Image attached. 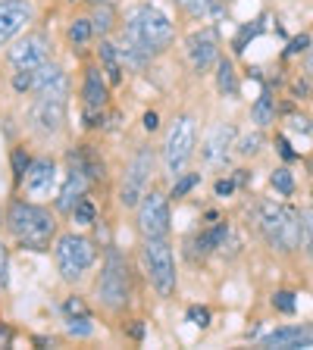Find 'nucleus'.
<instances>
[{
	"mask_svg": "<svg viewBox=\"0 0 313 350\" xmlns=\"http://www.w3.org/2000/svg\"><path fill=\"white\" fill-rule=\"evenodd\" d=\"M197 185H201V172H182L173 182V188H169V197H173V200H182V197H188Z\"/></svg>",
	"mask_w": 313,
	"mask_h": 350,
	"instance_id": "473e14b6",
	"label": "nucleus"
},
{
	"mask_svg": "<svg viewBox=\"0 0 313 350\" xmlns=\"http://www.w3.org/2000/svg\"><path fill=\"white\" fill-rule=\"evenodd\" d=\"M257 232L276 254H295L301 247V210L292 204L260 200L257 204Z\"/></svg>",
	"mask_w": 313,
	"mask_h": 350,
	"instance_id": "f03ea898",
	"label": "nucleus"
},
{
	"mask_svg": "<svg viewBox=\"0 0 313 350\" xmlns=\"http://www.w3.org/2000/svg\"><path fill=\"white\" fill-rule=\"evenodd\" d=\"M125 335H129L132 341H145V322L132 319V325H125Z\"/></svg>",
	"mask_w": 313,
	"mask_h": 350,
	"instance_id": "a18cd8bd",
	"label": "nucleus"
},
{
	"mask_svg": "<svg viewBox=\"0 0 313 350\" xmlns=\"http://www.w3.org/2000/svg\"><path fill=\"white\" fill-rule=\"evenodd\" d=\"M276 150H279V157H282L285 163H295L301 157L298 150H292V141L285 138V135H276Z\"/></svg>",
	"mask_w": 313,
	"mask_h": 350,
	"instance_id": "37998d69",
	"label": "nucleus"
},
{
	"mask_svg": "<svg viewBox=\"0 0 313 350\" xmlns=\"http://www.w3.org/2000/svg\"><path fill=\"white\" fill-rule=\"evenodd\" d=\"M235 188H238V178H219L216 185H213V197H219V200H226V197H232L235 194Z\"/></svg>",
	"mask_w": 313,
	"mask_h": 350,
	"instance_id": "79ce46f5",
	"label": "nucleus"
},
{
	"mask_svg": "<svg viewBox=\"0 0 313 350\" xmlns=\"http://www.w3.org/2000/svg\"><path fill=\"white\" fill-rule=\"evenodd\" d=\"M47 59H51V35L41 29L22 31V35L7 47L10 69H29V72H35V69H41Z\"/></svg>",
	"mask_w": 313,
	"mask_h": 350,
	"instance_id": "9d476101",
	"label": "nucleus"
},
{
	"mask_svg": "<svg viewBox=\"0 0 313 350\" xmlns=\"http://www.w3.org/2000/svg\"><path fill=\"white\" fill-rule=\"evenodd\" d=\"M10 88H13V94H19V97L32 94V91H35V72H29V69H13Z\"/></svg>",
	"mask_w": 313,
	"mask_h": 350,
	"instance_id": "f704fd0d",
	"label": "nucleus"
},
{
	"mask_svg": "<svg viewBox=\"0 0 313 350\" xmlns=\"http://www.w3.org/2000/svg\"><path fill=\"white\" fill-rule=\"evenodd\" d=\"M260 22H263V19H260ZM260 22H254V25H241V31L235 35V41H232V51H235V53H241V51H245V44L254 41V38L260 35V31H263Z\"/></svg>",
	"mask_w": 313,
	"mask_h": 350,
	"instance_id": "58836bf2",
	"label": "nucleus"
},
{
	"mask_svg": "<svg viewBox=\"0 0 313 350\" xmlns=\"http://www.w3.org/2000/svg\"><path fill=\"white\" fill-rule=\"evenodd\" d=\"M141 125H145V131H157V129H160V116L151 109V113H145V122H141Z\"/></svg>",
	"mask_w": 313,
	"mask_h": 350,
	"instance_id": "49530a36",
	"label": "nucleus"
},
{
	"mask_svg": "<svg viewBox=\"0 0 313 350\" xmlns=\"http://www.w3.org/2000/svg\"><path fill=\"white\" fill-rule=\"evenodd\" d=\"M66 160L75 163V166H82L91 178H95V182H101L103 175H107L103 172V157H101V150H97L95 144H75L73 150L66 153Z\"/></svg>",
	"mask_w": 313,
	"mask_h": 350,
	"instance_id": "412c9836",
	"label": "nucleus"
},
{
	"mask_svg": "<svg viewBox=\"0 0 313 350\" xmlns=\"http://www.w3.org/2000/svg\"><path fill=\"white\" fill-rule=\"evenodd\" d=\"M273 310L282 316H292L298 310V300H295V291H276L273 294Z\"/></svg>",
	"mask_w": 313,
	"mask_h": 350,
	"instance_id": "4c0bfd02",
	"label": "nucleus"
},
{
	"mask_svg": "<svg viewBox=\"0 0 313 350\" xmlns=\"http://www.w3.org/2000/svg\"><path fill=\"white\" fill-rule=\"evenodd\" d=\"M91 22H95V35L97 38H110L113 29H116V10L110 3H95L91 10Z\"/></svg>",
	"mask_w": 313,
	"mask_h": 350,
	"instance_id": "bb28decb",
	"label": "nucleus"
},
{
	"mask_svg": "<svg viewBox=\"0 0 313 350\" xmlns=\"http://www.w3.org/2000/svg\"><path fill=\"white\" fill-rule=\"evenodd\" d=\"M195 147H197V122L191 113H179L169 122L166 135H163V147H160V160H163V172L169 182H175L182 172H188V163L195 160Z\"/></svg>",
	"mask_w": 313,
	"mask_h": 350,
	"instance_id": "423d86ee",
	"label": "nucleus"
},
{
	"mask_svg": "<svg viewBox=\"0 0 313 350\" xmlns=\"http://www.w3.org/2000/svg\"><path fill=\"white\" fill-rule=\"evenodd\" d=\"M32 160H35V157L25 150V144H16L13 150H10V166H13V185H16V191H19L22 178H25V172H29Z\"/></svg>",
	"mask_w": 313,
	"mask_h": 350,
	"instance_id": "cd10ccee",
	"label": "nucleus"
},
{
	"mask_svg": "<svg viewBox=\"0 0 313 350\" xmlns=\"http://www.w3.org/2000/svg\"><path fill=\"white\" fill-rule=\"evenodd\" d=\"M57 188H60V163L53 160L51 153L35 157L29 172H25V178H22V185H19V194L44 204V200L57 197Z\"/></svg>",
	"mask_w": 313,
	"mask_h": 350,
	"instance_id": "9b49d317",
	"label": "nucleus"
},
{
	"mask_svg": "<svg viewBox=\"0 0 313 350\" xmlns=\"http://www.w3.org/2000/svg\"><path fill=\"white\" fill-rule=\"evenodd\" d=\"M141 266L157 297H173L179 288V272H175V254L169 238H141Z\"/></svg>",
	"mask_w": 313,
	"mask_h": 350,
	"instance_id": "0eeeda50",
	"label": "nucleus"
},
{
	"mask_svg": "<svg viewBox=\"0 0 313 350\" xmlns=\"http://www.w3.org/2000/svg\"><path fill=\"white\" fill-rule=\"evenodd\" d=\"M304 75L313 81V44L307 47V57H304Z\"/></svg>",
	"mask_w": 313,
	"mask_h": 350,
	"instance_id": "de8ad7c7",
	"label": "nucleus"
},
{
	"mask_svg": "<svg viewBox=\"0 0 313 350\" xmlns=\"http://www.w3.org/2000/svg\"><path fill=\"white\" fill-rule=\"evenodd\" d=\"M251 122H254L257 129H266V125L276 122V97H273L270 88H263L260 97H257L254 107H251Z\"/></svg>",
	"mask_w": 313,
	"mask_h": 350,
	"instance_id": "393cba45",
	"label": "nucleus"
},
{
	"mask_svg": "<svg viewBox=\"0 0 313 350\" xmlns=\"http://www.w3.org/2000/svg\"><path fill=\"white\" fill-rule=\"evenodd\" d=\"M69 219H73L75 226H95L97 222V204L91 200V197H82L79 204H75V210L69 213Z\"/></svg>",
	"mask_w": 313,
	"mask_h": 350,
	"instance_id": "7c9ffc66",
	"label": "nucleus"
},
{
	"mask_svg": "<svg viewBox=\"0 0 313 350\" xmlns=\"http://www.w3.org/2000/svg\"><path fill=\"white\" fill-rule=\"evenodd\" d=\"M110 81L103 75L101 63H88L82 69V88H79V97H82V109H91V113H103L110 107Z\"/></svg>",
	"mask_w": 313,
	"mask_h": 350,
	"instance_id": "f3484780",
	"label": "nucleus"
},
{
	"mask_svg": "<svg viewBox=\"0 0 313 350\" xmlns=\"http://www.w3.org/2000/svg\"><path fill=\"white\" fill-rule=\"evenodd\" d=\"M185 57H188V66L195 69L197 75H204V72H210V69H216V63H219V35H216V29H197V31H191L188 38H185Z\"/></svg>",
	"mask_w": 313,
	"mask_h": 350,
	"instance_id": "4468645a",
	"label": "nucleus"
},
{
	"mask_svg": "<svg viewBox=\"0 0 313 350\" xmlns=\"http://www.w3.org/2000/svg\"><path fill=\"white\" fill-rule=\"evenodd\" d=\"M91 185H95V178L82 166L69 163V169L63 172V182H60V188H57V197H53V210H57L60 216H69L82 197H88Z\"/></svg>",
	"mask_w": 313,
	"mask_h": 350,
	"instance_id": "dca6fc26",
	"label": "nucleus"
},
{
	"mask_svg": "<svg viewBox=\"0 0 313 350\" xmlns=\"http://www.w3.org/2000/svg\"><path fill=\"white\" fill-rule=\"evenodd\" d=\"M51 254H53V266H57L60 278H63L66 284H79L88 278V272L95 269L101 250H97V241L88 238V234L60 232Z\"/></svg>",
	"mask_w": 313,
	"mask_h": 350,
	"instance_id": "20e7f679",
	"label": "nucleus"
},
{
	"mask_svg": "<svg viewBox=\"0 0 313 350\" xmlns=\"http://www.w3.org/2000/svg\"><path fill=\"white\" fill-rule=\"evenodd\" d=\"M10 284V247L7 241H0V291Z\"/></svg>",
	"mask_w": 313,
	"mask_h": 350,
	"instance_id": "a19ab883",
	"label": "nucleus"
},
{
	"mask_svg": "<svg viewBox=\"0 0 313 350\" xmlns=\"http://www.w3.org/2000/svg\"><path fill=\"white\" fill-rule=\"evenodd\" d=\"M238 141V129L232 122H216L207 129V135L201 138V163L207 169H226L229 153L235 150Z\"/></svg>",
	"mask_w": 313,
	"mask_h": 350,
	"instance_id": "ddd939ff",
	"label": "nucleus"
},
{
	"mask_svg": "<svg viewBox=\"0 0 313 350\" xmlns=\"http://www.w3.org/2000/svg\"><path fill=\"white\" fill-rule=\"evenodd\" d=\"M310 35H298V38H292V41H288V57H295V53H307V47H310Z\"/></svg>",
	"mask_w": 313,
	"mask_h": 350,
	"instance_id": "c03bdc74",
	"label": "nucleus"
},
{
	"mask_svg": "<svg viewBox=\"0 0 313 350\" xmlns=\"http://www.w3.org/2000/svg\"><path fill=\"white\" fill-rule=\"evenodd\" d=\"M95 297L107 313H123L132 304V266L116 247L103 250L101 275L95 282Z\"/></svg>",
	"mask_w": 313,
	"mask_h": 350,
	"instance_id": "39448f33",
	"label": "nucleus"
},
{
	"mask_svg": "<svg viewBox=\"0 0 313 350\" xmlns=\"http://www.w3.org/2000/svg\"><path fill=\"white\" fill-rule=\"evenodd\" d=\"M169 200L173 197L160 188H151L141 197V204L135 206V228L141 238H169V228H173Z\"/></svg>",
	"mask_w": 313,
	"mask_h": 350,
	"instance_id": "1a4fd4ad",
	"label": "nucleus"
},
{
	"mask_svg": "<svg viewBox=\"0 0 313 350\" xmlns=\"http://www.w3.org/2000/svg\"><path fill=\"white\" fill-rule=\"evenodd\" d=\"M35 97H53V100H69L73 97V79L60 63L47 59L41 69H35Z\"/></svg>",
	"mask_w": 313,
	"mask_h": 350,
	"instance_id": "a211bd4d",
	"label": "nucleus"
},
{
	"mask_svg": "<svg viewBox=\"0 0 313 350\" xmlns=\"http://www.w3.org/2000/svg\"><path fill=\"white\" fill-rule=\"evenodd\" d=\"M123 31L132 38V41H138L147 53H153V57L166 53L175 41V25L169 22V16L163 13V10H157L153 3H138V7H132L129 13H125Z\"/></svg>",
	"mask_w": 313,
	"mask_h": 350,
	"instance_id": "7ed1b4c3",
	"label": "nucleus"
},
{
	"mask_svg": "<svg viewBox=\"0 0 313 350\" xmlns=\"http://www.w3.org/2000/svg\"><path fill=\"white\" fill-rule=\"evenodd\" d=\"M119 53H123V63L125 69H132V72H145L147 66L153 63V53H147L145 47H141L138 41H132L125 31H119Z\"/></svg>",
	"mask_w": 313,
	"mask_h": 350,
	"instance_id": "4be33fe9",
	"label": "nucleus"
},
{
	"mask_svg": "<svg viewBox=\"0 0 313 350\" xmlns=\"http://www.w3.org/2000/svg\"><path fill=\"white\" fill-rule=\"evenodd\" d=\"M0 228H7V206H0Z\"/></svg>",
	"mask_w": 313,
	"mask_h": 350,
	"instance_id": "09e8293b",
	"label": "nucleus"
},
{
	"mask_svg": "<svg viewBox=\"0 0 313 350\" xmlns=\"http://www.w3.org/2000/svg\"><path fill=\"white\" fill-rule=\"evenodd\" d=\"M153 172H157V153H153V147L138 144L135 153L129 157V163H125L123 182H119V191H116L123 210H135V206L141 204V197L153 188L151 185Z\"/></svg>",
	"mask_w": 313,
	"mask_h": 350,
	"instance_id": "6e6552de",
	"label": "nucleus"
},
{
	"mask_svg": "<svg viewBox=\"0 0 313 350\" xmlns=\"http://www.w3.org/2000/svg\"><path fill=\"white\" fill-rule=\"evenodd\" d=\"M95 22L91 16H73L69 25H66V41L73 44V47H88V44L95 41Z\"/></svg>",
	"mask_w": 313,
	"mask_h": 350,
	"instance_id": "a878e982",
	"label": "nucleus"
},
{
	"mask_svg": "<svg viewBox=\"0 0 313 350\" xmlns=\"http://www.w3.org/2000/svg\"><path fill=\"white\" fill-rule=\"evenodd\" d=\"M66 109L69 100H53V97H35L29 107V129L38 138H57L66 129Z\"/></svg>",
	"mask_w": 313,
	"mask_h": 350,
	"instance_id": "f8f14e48",
	"label": "nucleus"
},
{
	"mask_svg": "<svg viewBox=\"0 0 313 350\" xmlns=\"http://www.w3.org/2000/svg\"><path fill=\"white\" fill-rule=\"evenodd\" d=\"M216 91L223 97H238V91H241V85H238V72H235V63H232V57H219V63H216Z\"/></svg>",
	"mask_w": 313,
	"mask_h": 350,
	"instance_id": "5701e85b",
	"label": "nucleus"
},
{
	"mask_svg": "<svg viewBox=\"0 0 313 350\" xmlns=\"http://www.w3.org/2000/svg\"><path fill=\"white\" fill-rule=\"evenodd\" d=\"M173 3L191 19H213V16L223 13L229 0H173Z\"/></svg>",
	"mask_w": 313,
	"mask_h": 350,
	"instance_id": "b1692460",
	"label": "nucleus"
},
{
	"mask_svg": "<svg viewBox=\"0 0 313 350\" xmlns=\"http://www.w3.org/2000/svg\"><path fill=\"white\" fill-rule=\"evenodd\" d=\"M60 310H63V319H69V316H91V306H88L85 297H79V294H69Z\"/></svg>",
	"mask_w": 313,
	"mask_h": 350,
	"instance_id": "e433bc0d",
	"label": "nucleus"
},
{
	"mask_svg": "<svg viewBox=\"0 0 313 350\" xmlns=\"http://www.w3.org/2000/svg\"><path fill=\"white\" fill-rule=\"evenodd\" d=\"M185 322H191V325H195V328H210V322H213V313H210V306L191 304L188 310H185Z\"/></svg>",
	"mask_w": 313,
	"mask_h": 350,
	"instance_id": "c9c22d12",
	"label": "nucleus"
},
{
	"mask_svg": "<svg viewBox=\"0 0 313 350\" xmlns=\"http://www.w3.org/2000/svg\"><path fill=\"white\" fill-rule=\"evenodd\" d=\"M270 185H273V191H276L279 197H295V175H292V169L288 166H276L270 172Z\"/></svg>",
	"mask_w": 313,
	"mask_h": 350,
	"instance_id": "c85d7f7f",
	"label": "nucleus"
},
{
	"mask_svg": "<svg viewBox=\"0 0 313 350\" xmlns=\"http://www.w3.org/2000/svg\"><path fill=\"white\" fill-rule=\"evenodd\" d=\"M285 129H288V131H301V135H310V131H313V119L304 116V113H292V116H288V122H285Z\"/></svg>",
	"mask_w": 313,
	"mask_h": 350,
	"instance_id": "ea45409f",
	"label": "nucleus"
},
{
	"mask_svg": "<svg viewBox=\"0 0 313 350\" xmlns=\"http://www.w3.org/2000/svg\"><path fill=\"white\" fill-rule=\"evenodd\" d=\"M301 250L307 260H313V206L301 210Z\"/></svg>",
	"mask_w": 313,
	"mask_h": 350,
	"instance_id": "2f4dec72",
	"label": "nucleus"
},
{
	"mask_svg": "<svg viewBox=\"0 0 313 350\" xmlns=\"http://www.w3.org/2000/svg\"><path fill=\"white\" fill-rule=\"evenodd\" d=\"M35 22L32 0H0V47H10Z\"/></svg>",
	"mask_w": 313,
	"mask_h": 350,
	"instance_id": "2eb2a0df",
	"label": "nucleus"
},
{
	"mask_svg": "<svg viewBox=\"0 0 313 350\" xmlns=\"http://www.w3.org/2000/svg\"><path fill=\"white\" fill-rule=\"evenodd\" d=\"M97 63H101L103 75L113 88L123 85L125 79V63H123V53H119V44L113 38H97Z\"/></svg>",
	"mask_w": 313,
	"mask_h": 350,
	"instance_id": "aec40b11",
	"label": "nucleus"
},
{
	"mask_svg": "<svg viewBox=\"0 0 313 350\" xmlns=\"http://www.w3.org/2000/svg\"><path fill=\"white\" fill-rule=\"evenodd\" d=\"M66 335L75 338V341H85V338H95V322H91V316H69V319L63 322Z\"/></svg>",
	"mask_w": 313,
	"mask_h": 350,
	"instance_id": "c756f323",
	"label": "nucleus"
},
{
	"mask_svg": "<svg viewBox=\"0 0 313 350\" xmlns=\"http://www.w3.org/2000/svg\"><path fill=\"white\" fill-rule=\"evenodd\" d=\"M260 150H263V135H260V129H257L254 135H245V138L235 141V153H238V157H245V160L257 157Z\"/></svg>",
	"mask_w": 313,
	"mask_h": 350,
	"instance_id": "72a5a7b5",
	"label": "nucleus"
},
{
	"mask_svg": "<svg viewBox=\"0 0 313 350\" xmlns=\"http://www.w3.org/2000/svg\"><path fill=\"white\" fill-rule=\"evenodd\" d=\"M260 347H279V350L313 347V328L310 325H282L276 332H270V335H263Z\"/></svg>",
	"mask_w": 313,
	"mask_h": 350,
	"instance_id": "6ab92c4d",
	"label": "nucleus"
},
{
	"mask_svg": "<svg viewBox=\"0 0 313 350\" xmlns=\"http://www.w3.org/2000/svg\"><path fill=\"white\" fill-rule=\"evenodd\" d=\"M60 213L51 206L29 200V197H13L7 204V232L22 250L32 254H47L60 234Z\"/></svg>",
	"mask_w": 313,
	"mask_h": 350,
	"instance_id": "f257e3e1",
	"label": "nucleus"
},
{
	"mask_svg": "<svg viewBox=\"0 0 313 350\" xmlns=\"http://www.w3.org/2000/svg\"><path fill=\"white\" fill-rule=\"evenodd\" d=\"M91 3H110V0H91Z\"/></svg>",
	"mask_w": 313,
	"mask_h": 350,
	"instance_id": "8fccbe9b",
	"label": "nucleus"
}]
</instances>
